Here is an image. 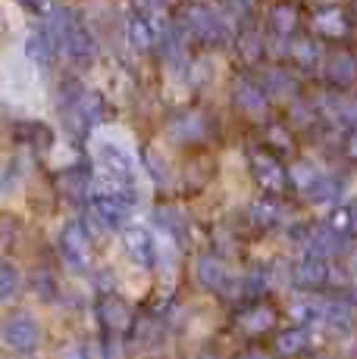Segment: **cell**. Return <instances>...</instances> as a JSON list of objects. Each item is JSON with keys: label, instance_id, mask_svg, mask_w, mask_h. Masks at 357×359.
I'll return each mask as SVG.
<instances>
[{"label": "cell", "instance_id": "obj_1", "mask_svg": "<svg viewBox=\"0 0 357 359\" xmlns=\"http://www.w3.org/2000/svg\"><path fill=\"white\" fill-rule=\"evenodd\" d=\"M91 156H94V169H98L100 182L122 184V188H135V182H138V160H135L126 135H119L116 128L94 131Z\"/></svg>", "mask_w": 357, "mask_h": 359}, {"label": "cell", "instance_id": "obj_2", "mask_svg": "<svg viewBox=\"0 0 357 359\" xmlns=\"http://www.w3.org/2000/svg\"><path fill=\"white\" fill-rule=\"evenodd\" d=\"M47 29H51L53 41H57V50L63 53L66 60H72V66H88L94 60L98 41H94L91 29H88L72 10H53Z\"/></svg>", "mask_w": 357, "mask_h": 359}, {"label": "cell", "instance_id": "obj_3", "mask_svg": "<svg viewBox=\"0 0 357 359\" xmlns=\"http://www.w3.org/2000/svg\"><path fill=\"white\" fill-rule=\"evenodd\" d=\"M88 206L104 229L122 231L135 212V188H122V184H110L98 178V184H91L88 191Z\"/></svg>", "mask_w": 357, "mask_h": 359}, {"label": "cell", "instance_id": "obj_4", "mask_svg": "<svg viewBox=\"0 0 357 359\" xmlns=\"http://www.w3.org/2000/svg\"><path fill=\"white\" fill-rule=\"evenodd\" d=\"M0 341H4V347L13 350V353L32 356L41 344L38 319L29 313V309H16V313H10L4 319V325H0Z\"/></svg>", "mask_w": 357, "mask_h": 359}, {"label": "cell", "instance_id": "obj_5", "mask_svg": "<svg viewBox=\"0 0 357 359\" xmlns=\"http://www.w3.org/2000/svg\"><path fill=\"white\" fill-rule=\"evenodd\" d=\"M60 257H63L66 269L75 275H85L91 272V262H94V253H91V234L82 222H66L63 229H60Z\"/></svg>", "mask_w": 357, "mask_h": 359}, {"label": "cell", "instance_id": "obj_6", "mask_svg": "<svg viewBox=\"0 0 357 359\" xmlns=\"http://www.w3.org/2000/svg\"><path fill=\"white\" fill-rule=\"evenodd\" d=\"M119 241H122L126 257L138 269L150 272V269L157 266V238L150 229H144V225H126V229L119 231Z\"/></svg>", "mask_w": 357, "mask_h": 359}, {"label": "cell", "instance_id": "obj_7", "mask_svg": "<svg viewBox=\"0 0 357 359\" xmlns=\"http://www.w3.org/2000/svg\"><path fill=\"white\" fill-rule=\"evenodd\" d=\"M98 319H100V325H104L107 334H113V337L132 331V309H129V303L122 300L119 294L100 297L98 300Z\"/></svg>", "mask_w": 357, "mask_h": 359}, {"label": "cell", "instance_id": "obj_8", "mask_svg": "<svg viewBox=\"0 0 357 359\" xmlns=\"http://www.w3.org/2000/svg\"><path fill=\"white\" fill-rule=\"evenodd\" d=\"M35 66L29 63L25 57H10L4 63V88L13 94V97L25 100L35 94Z\"/></svg>", "mask_w": 357, "mask_h": 359}, {"label": "cell", "instance_id": "obj_9", "mask_svg": "<svg viewBox=\"0 0 357 359\" xmlns=\"http://www.w3.org/2000/svg\"><path fill=\"white\" fill-rule=\"evenodd\" d=\"M100 113H104V100L98 91H79L66 107V116L79 131H94V126L100 122Z\"/></svg>", "mask_w": 357, "mask_h": 359}, {"label": "cell", "instance_id": "obj_10", "mask_svg": "<svg viewBox=\"0 0 357 359\" xmlns=\"http://www.w3.org/2000/svg\"><path fill=\"white\" fill-rule=\"evenodd\" d=\"M169 137L178 144H195V141H201L204 135H207V122H204V116L197 113V109H185V113H178L169 119Z\"/></svg>", "mask_w": 357, "mask_h": 359}, {"label": "cell", "instance_id": "obj_11", "mask_svg": "<svg viewBox=\"0 0 357 359\" xmlns=\"http://www.w3.org/2000/svg\"><path fill=\"white\" fill-rule=\"evenodd\" d=\"M195 281L204 287V291H223L226 285H229V269H226V262L219 257H210V253H204V257L195 259Z\"/></svg>", "mask_w": 357, "mask_h": 359}, {"label": "cell", "instance_id": "obj_12", "mask_svg": "<svg viewBox=\"0 0 357 359\" xmlns=\"http://www.w3.org/2000/svg\"><path fill=\"white\" fill-rule=\"evenodd\" d=\"M57 53V41H53L51 29H32L25 34V60L32 66H47Z\"/></svg>", "mask_w": 357, "mask_h": 359}, {"label": "cell", "instance_id": "obj_13", "mask_svg": "<svg viewBox=\"0 0 357 359\" xmlns=\"http://www.w3.org/2000/svg\"><path fill=\"white\" fill-rule=\"evenodd\" d=\"M188 29L201 41H219V34H223V19H219V13L207 10V6H191Z\"/></svg>", "mask_w": 357, "mask_h": 359}, {"label": "cell", "instance_id": "obj_14", "mask_svg": "<svg viewBox=\"0 0 357 359\" xmlns=\"http://www.w3.org/2000/svg\"><path fill=\"white\" fill-rule=\"evenodd\" d=\"M126 38H129V44H132V50H150V47L157 44V29H154V22H150L144 13H132L129 16V22H126Z\"/></svg>", "mask_w": 357, "mask_h": 359}, {"label": "cell", "instance_id": "obj_15", "mask_svg": "<svg viewBox=\"0 0 357 359\" xmlns=\"http://www.w3.org/2000/svg\"><path fill=\"white\" fill-rule=\"evenodd\" d=\"M273 309L266 306V303H254V306H248L245 313H238V331L242 334H264V331L273 328Z\"/></svg>", "mask_w": 357, "mask_h": 359}, {"label": "cell", "instance_id": "obj_16", "mask_svg": "<svg viewBox=\"0 0 357 359\" xmlns=\"http://www.w3.org/2000/svg\"><path fill=\"white\" fill-rule=\"evenodd\" d=\"M254 175H257V182L264 184V188H270V191H279L283 188V182H285L279 163L270 160V156H254Z\"/></svg>", "mask_w": 357, "mask_h": 359}, {"label": "cell", "instance_id": "obj_17", "mask_svg": "<svg viewBox=\"0 0 357 359\" xmlns=\"http://www.w3.org/2000/svg\"><path fill=\"white\" fill-rule=\"evenodd\" d=\"M294 281L304 285V287H320L323 281H326V262H323L320 257L298 262V269H294Z\"/></svg>", "mask_w": 357, "mask_h": 359}, {"label": "cell", "instance_id": "obj_18", "mask_svg": "<svg viewBox=\"0 0 357 359\" xmlns=\"http://www.w3.org/2000/svg\"><path fill=\"white\" fill-rule=\"evenodd\" d=\"M304 347H307V334H304V328L301 325H292V328H285V331H279L276 334V353L294 356V353H301Z\"/></svg>", "mask_w": 357, "mask_h": 359}, {"label": "cell", "instance_id": "obj_19", "mask_svg": "<svg viewBox=\"0 0 357 359\" xmlns=\"http://www.w3.org/2000/svg\"><path fill=\"white\" fill-rule=\"evenodd\" d=\"M235 103L245 109V113L260 116V109H264V94H260L254 85H238L235 88Z\"/></svg>", "mask_w": 357, "mask_h": 359}, {"label": "cell", "instance_id": "obj_20", "mask_svg": "<svg viewBox=\"0 0 357 359\" xmlns=\"http://www.w3.org/2000/svg\"><path fill=\"white\" fill-rule=\"evenodd\" d=\"M19 291V269L13 262L0 259V300H10Z\"/></svg>", "mask_w": 357, "mask_h": 359}, {"label": "cell", "instance_id": "obj_21", "mask_svg": "<svg viewBox=\"0 0 357 359\" xmlns=\"http://www.w3.org/2000/svg\"><path fill=\"white\" fill-rule=\"evenodd\" d=\"M19 182H22V165H19V160H6V163H0V194L13 191Z\"/></svg>", "mask_w": 357, "mask_h": 359}, {"label": "cell", "instance_id": "obj_22", "mask_svg": "<svg viewBox=\"0 0 357 359\" xmlns=\"http://www.w3.org/2000/svg\"><path fill=\"white\" fill-rule=\"evenodd\" d=\"M254 216H257L260 225H273V219H276V206H266V203H257L254 206Z\"/></svg>", "mask_w": 357, "mask_h": 359}, {"label": "cell", "instance_id": "obj_23", "mask_svg": "<svg viewBox=\"0 0 357 359\" xmlns=\"http://www.w3.org/2000/svg\"><path fill=\"white\" fill-rule=\"evenodd\" d=\"M60 359H88V353H85V347H82V344H66L63 353H60Z\"/></svg>", "mask_w": 357, "mask_h": 359}, {"label": "cell", "instance_id": "obj_24", "mask_svg": "<svg viewBox=\"0 0 357 359\" xmlns=\"http://www.w3.org/2000/svg\"><path fill=\"white\" fill-rule=\"evenodd\" d=\"M288 25H292V16H288V10H276V29L285 32Z\"/></svg>", "mask_w": 357, "mask_h": 359}, {"label": "cell", "instance_id": "obj_25", "mask_svg": "<svg viewBox=\"0 0 357 359\" xmlns=\"http://www.w3.org/2000/svg\"><path fill=\"white\" fill-rule=\"evenodd\" d=\"M242 359H266V356H264V353H257V350H251V353H245Z\"/></svg>", "mask_w": 357, "mask_h": 359}]
</instances>
